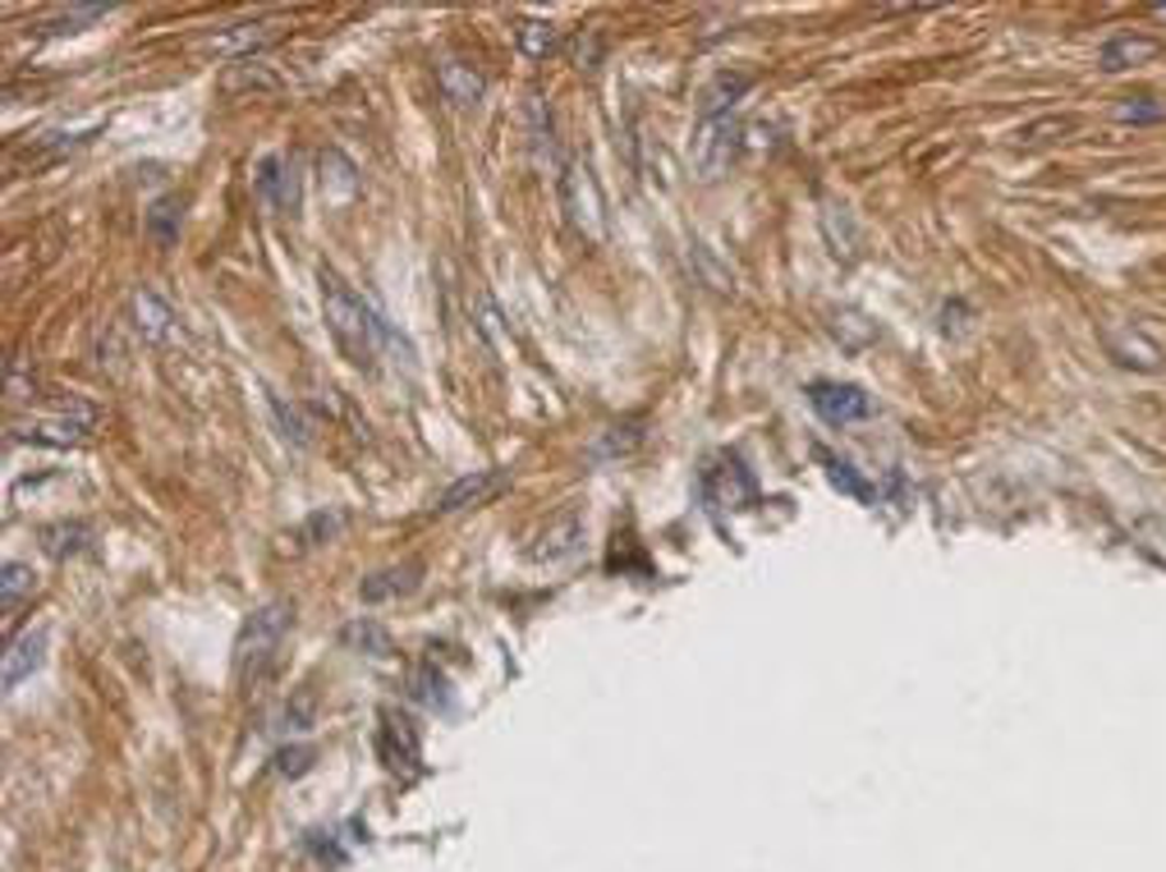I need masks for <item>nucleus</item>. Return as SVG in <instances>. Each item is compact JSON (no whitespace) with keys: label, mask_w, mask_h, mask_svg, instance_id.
Instances as JSON below:
<instances>
[{"label":"nucleus","mask_w":1166,"mask_h":872,"mask_svg":"<svg viewBox=\"0 0 1166 872\" xmlns=\"http://www.w3.org/2000/svg\"><path fill=\"white\" fill-rule=\"evenodd\" d=\"M276 42V29L267 19H253V23H235V29H225L216 37H207L202 46L212 51V56H225V60H253L257 51H267Z\"/></svg>","instance_id":"nucleus-9"},{"label":"nucleus","mask_w":1166,"mask_h":872,"mask_svg":"<svg viewBox=\"0 0 1166 872\" xmlns=\"http://www.w3.org/2000/svg\"><path fill=\"white\" fill-rule=\"evenodd\" d=\"M1157 14H1166V5H1157Z\"/></svg>","instance_id":"nucleus-34"},{"label":"nucleus","mask_w":1166,"mask_h":872,"mask_svg":"<svg viewBox=\"0 0 1166 872\" xmlns=\"http://www.w3.org/2000/svg\"><path fill=\"white\" fill-rule=\"evenodd\" d=\"M308 722H313V694L303 689V694H299L290 707H285V726H290V730H303Z\"/></svg>","instance_id":"nucleus-33"},{"label":"nucleus","mask_w":1166,"mask_h":872,"mask_svg":"<svg viewBox=\"0 0 1166 872\" xmlns=\"http://www.w3.org/2000/svg\"><path fill=\"white\" fill-rule=\"evenodd\" d=\"M107 14H111V5H69V10H56L51 19H42L37 29L46 37H65V33H79V29H88V23L107 19Z\"/></svg>","instance_id":"nucleus-22"},{"label":"nucleus","mask_w":1166,"mask_h":872,"mask_svg":"<svg viewBox=\"0 0 1166 872\" xmlns=\"http://www.w3.org/2000/svg\"><path fill=\"white\" fill-rule=\"evenodd\" d=\"M1075 130V115H1052V120H1039V124H1029V130H1020V147H1043V143H1056L1060 134H1070Z\"/></svg>","instance_id":"nucleus-29"},{"label":"nucleus","mask_w":1166,"mask_h":872,"mask_svg":"<svg viewBox=\"0 0 1166 872\" xmlns=\"http://www.w3.org/2000/svg\"><path fill=\"white\" fill-rule=\"evenodd\" d=\"M560 208L569 212L588 239H602V189L584 161H565L560 170Z\"/></svg>","instance_id":"nucleus-3"},{"label":"nucleus","mask_w":1166,"mask_h":872,"mask_svg":"<svg viewBox=\"0 0 1166 872\" xmlns=\"http://www.w3.org/2000/svg\"><path fill=\"white\" fill-rule=\"evenodd\" d=\"M501 492H510V473L506 469H474V473H464L455 478L442 501H436V515H455V510H474V505H487V501H497Z\"/></svg>","instance_id":"nucleus-6"},{"label":"nucleus","mask_w":1166,"mask_h":872,"mask_svg":"<svg viewBox=\"0 0 1166 872\" xmlns=\"http://www.w3.org/2000/svg\"><path fill=\"white\" fill-rule=\"evenodd\" d=\"M419 588V566H391V570H377L358 583V597L363 602H391V597H404Z\"/></svg>","instance_id":"nucleus-15"},{"label":"nucleus","mask_w":1166,"mask_h":872,"mask_svg":"<svg viewBox=\"0 0 1166 872\" xmlns=\"http://www.w3.org/2000/svg\"><path fill=\"white\" fill-rule=\"evenodd\" d=\"M381 758H386V767H409V762H419V735H413V726L404 722H396V712H386L381 716Z\"/></svg>","instance_id":"nucleus-14"},{"label":"nucleus","mask_w":1166,"mask_h":872,"mask_svg":"<svg viewBox=\"0 0 1166 872\" xmlns=\"http://www.w3.org/2000/svg\"><path fill=\"white\" fill-rule=\"evenodd\" d=\"M809 404H813V414L822 423H832V427L873 418V400L859 387H849V381H813V387H809Z\"/></svg>","instance_id":"nucleus-5"},{"label":"nucleus","mask_w":1166,"mask_h":872,"mask_svg":"<svg viewBox=\"0 0 1166 872\" xmlns=\"http://www.w3.org/2000/svg\"><path fill=\"white\" fill-rule=\"evenodd\" d=\"M436 79H442L446 101H451V107H459V111L478 107L482 92H487V79H482L474 65H464V60H446L442 69H436Z\"/></svg>","instance_id":"nucleus-10"},{"label":"nucleus","mask_w":1166,"mask_h":872,"mask_svg":"<svg viewBox=\"0 0 1166 872\" xmlns=\"http://www.w3.org/2000/svg\"><path fill=\"white\" fill-rule=\"evenodd\" d=\"M170 322H175V313H170V303L157 290H138L134 294V326H138L143 340H166Z\"/></svg>","instance_id":"nucleus-16"},{"label":"nucleus","mask_w":1166,"mask_h":872,"mask_svg":"<svg viewBox=\"0 0 1166 872\" xmlns=\"http://www.w3.org/2000/svg\"><path fill=\"white\" fill-rule=\"evenodd\" d=\"M1121 124H1166V101H1157V97H1125L1117 111Z\"/></svg>","instance_id":"nucleus-27"},{"label":"nucleus","mask_w":1166,"mask_h":872,"mask_svg":"<svg viewBox=\"0 0 1166 872\" xmlns=\"http://www.w3.org/2000/svg\"><path fill=\"white\" fill-rule=\"evenodd\" d=\"M818 459L826 465V478H832V487H841L845 496H854V501H873V487L854 473V465H845V459H836V455H826V450H818Z\"/></svg>","instance_id":"nucleus-26"},{"label":"nucleus","mask_w":1166,"mask_h":872,"mask_svg":"<svg viewBox=\"0 0 1166 872\" xmlns=\"http://www.w3.org/2000/svg\"><path fill=\"white\" fill-rule=\"evenodd\" d=\"M754 88L748 74H717V83L703 92V120H717V115H731L735 101Z\"/></svg>","instance_id":"nucleus-20"},{"label":"nucleus","mask_w":1166,"mask_h":872,"mask_svg":"<svg viewBox=\"0 0 1166 872\" xmlns=\"http://www.w3.org/2000/svg\"><path fill=\"white\" fill-rule=\"evenodd\" d=\"M341 644L354 648L358 657H391V634H386L377 621H368V615H358V621H349L341 629Z\"/></svg>","instance_id":"nucleus-18"},{"label":"nucleus","mask_w":1166,"mask_h":872,"mask_svg":"<svg viewBox=\"0 0 1166 872\" xmlns=\"http://www.w3.org/2000/svg\"><path fill=\"white\" fill-rule=\"evenodd\" d=\"M92 543V528L88 524H79V519H60V524H46L42 528V547H46V556H79L84 547Z\"/></svg>","instance_id":"nucleus-19"},{"label":"nucleus","mask_w":1166,"mask_h":872,"mask_svg":"<svg viewBox=\"0 0 1166 872\" xmlns=\"http://www.w3.org/2000/svg\"><path fill=\"white\" fill-rule=\"evenodd\" d=\"M335 528H341V515H313V519L303 524V533H299V537H303L308 547H313V543H326V537H331Z\"/></svg>","instance_id":"nucleus-32"},{"label":"nucleus","mask_w":1166,"mask_h":872,"mask_svg":"<svg viewBox=\"0 0 1166 872\" xmlns=\"http://www.w3.org/2000/svg\"><path fill=\"white\" fill-rule=\"evenodd\" d=\"M5 391H10V400H14V404H23V400H33V395H37V372H29V358H23V354H14V358H10Z\"/></svg>","instance_id":"nucleus-30"},{"label":"nucleus","mask_w":1166,"mask_h":872,"mask_svg":"<svg viewBox=\"0 0 1166 872\" xmlns=\"http://www.w3.org/2000/svg\"><path fill=\"white\" fill-rule=\"evenodd\" d=\"M703 492H708V501L717 510H748L758 501V487H754V478H748V469L740 465V459H721V465H712L708 478H703Z\"/></svg>","instance_id":"nucleus-7"},{"label":"nucleus","mask_w":1166,"mask_h":872,"mask_svg":"<svg viewBox=\"0 0 1166 872\" xmlns=\"http://www.w3.org/2000/svg\"><path fill=\"white\" fill-rule=\"evenodd\" d=\"M514 42H520V51H524L529 60H547L552 46H556V23H547V19H520Z\"/></svg>","instance_id":"nucleus-24"},{"label":"nucleus","mask_w":1166,"mask_h":872,"mask_svg":"<svg viewBox=\"0 0 1166 872\" xmlns=\"http://www.w3.org/2000/svg\"><path fill=\"white\" fill-rule=\"evenodd\" d=\"M313 749H308V744H295V749H280L276 753V772L280 776H303V772H313Z\"/></svg>","instance_id":"nucleus-31"},{"label":"nucleus","mask_w":1166,"mask_h":872,"mask_svg":"<svg viewBox=\"0 0 1166 872\" xmlns=\"http://www.w3.org/2000/svg\"><path fill=\"white\" fill-rule=\"evenodd\" d=\"M267 404H271V418H276V427H280L285 441H295V446H308V441H313V423L303 418V409H299V404H285L280 395H271Z\"/></svg>","instance_id":"nucleus-25"},{"label":"nucleus","mask_w":1166,"mask_h":872,"mask_svg":"<svg viewBox=\"0 0 1166 872\" xmlns=\"http://www.w3.org/2000/svg\"><path fill=\"white\" fill-rule=\"evenodd\" d=\"M1162 51V42L1157 37H1139V33H1117V37H1107L1102 42V69H1130V65H1144V60H1153Z\"/></svg>","instance_id":"nucleus-13"},{"label":"nucleus","mask_w":1166,"mask_h":872,"mask_svg":"<svg viewBox=\"0 0 1166 872\" xmlns=\"http://www.w3.org/2000/svg\"><path fill=\"white\" fill-rule=\"evenodd\" d=\"M295 625V606L290 602H267L257 606L248 621L240 625V638H235V675L244 684H257L271 675V666L285 648V634Z\"/></svg>","instance_id":"nucleus-2"},{"label":"nucleus","mask_w":1166,"mask_h":872,"mask_svg":"<svg viewBox=\"0 0 1166 872\" xmlns=\"http://www.w3.org/2000/svg\"><path fill=\"white\" fill-rule=\"evenodd\" d=\"M318 170H322V193L326 198H354L358 193V166L345 157V152H322V161H318Z\"/></svg>","instance_id":"nucleus-17"},{"label":"nucleus","mask_w":1166,"mask_h":872,"mask_svg":"<svg viewBox=\"0 0 1166 872\" xmlns=\"http://www.w3.org/2000/svg\"><path fill=\"white\" fill-rule=\"evenodd\" d=\"M740 138H744V130H740L735 115H717V120L698 124V134H693V166H698V175L721 179L735 161Z\"/></svg>","instance_id":"nucleus-4"},{"label":"nucleus","mask_w":1166,"mask_h":872,"mask_svg":"<svg viewBox=\"0 0 1166 872\" xmlns=\"http://www.w3.org/2000/svg\"><path fill=\"white\" fill-rule=\"evenodd\" d=\"M179 221H185V202L179 198H157L147 212V239L157 248H170L179 239Z\"/></svg>","instance_id":"nucleus-21"},{"label":"nucleus","mask_w":1166,"mask_h":872,"mask_svg":"<svg viewBox=\"0 0 1166 872\" xmlns=\"http://www.w3.org/2000/svg\"><path fill=\"white\" fill-rule=\"evenodd\" d=\"M257 193L271 212H295L299 208V161L295 157H267L257 166Z\"/></svg>","instance_id":"nucleus-8"},{"label":"nucleus","mask_w":1166,"mask_h":872,"mask_svg":"<svg viewBox=\"0 0 1166 872\" xmlns=\"http://www.w3.org/2000/svg\"><path fill=\"white\" fill-rule=\"evenodd\" d=\"M579 547H584V519H579V515H560L556 524L542 528L533 556H537V560H547V566H556V560H569Z\"/></svg>","instance_id":"nucleus-11"},{"label":"nucleus","mask_w":1166,"mask_h":872,"mask_svg":"<svg viewBox=\"0 0 1166 872\" xmlns=\"http://www.w3.org/2000/svg\"><path fill=\"white\" fill-rule=\"evenodd\" d=\"M322 317H326V331L335 349H341L349 364L358 368H373L377 354H381V340H386V326L377 322V313L368 303H363L341 276L322 267Z\"/></svg>","instance_id":"nucleus-1"},{"label":"nucleus","mask_w":1166,"mask_h":872,"mask_svg":"<svg viewBox=\"0 0 1166 872\" xmlns=\"http://www.w3.org/2000/svg\"><path fill=\"white\" fill-rule=\"evenodd\" d=\"M37 588V574H33V566H23V560H10L5 570H0V606H5V615H14L19 611V602L29 597Z\"/></svg>","instance_id":"nucleus-23"},{"label":"nucleus","mask_w":1166,"mask_h":872,"mask_svg":"<svg viewBox=\"0 0 1166 872\" xmlns=\"http://www.w3.org/2000/svg\"><path fill=\"white\" fill-rule=\"evenodd\" d=\"M413 698L427 703V707H446L451 694H446V675L436 671V666H423L419 675H413Z\"/></svg>","instance_id":"nucleus-28"},{"label":"nucleus","mask_w":1166,"mask_h":872,"mask_svg":"<svg viewBox=\"0 0 1166 872\" xmlns=\"http://www.w3.org/2000/svg\"><path fill=\"white\" fill-rule=\"evenodd\" d=\"M42 657H46V629L19 634L10 644V652H5V689H19L42 666Z\"/></svg>","instance_id":"nucleus-12"}]
</instances>
